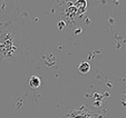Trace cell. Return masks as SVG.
<instances>
[{"label":"cell","instance_id":"cell-2","mask_svg":"<svg viewBox=\"0 0 126 118\" xmlns=\"http://www.w3.org/2000/svg\"><path fill=\"white\" fill-rule=\"evenodd\" d=\"M78 70L81 74H87L88 71L91 70V65L88 64V62H81L78 67Z\"/></svg>","mask_w":126,"mask_h":118},{"label":"cell","instance_id":"cell-1","mask_svg":"<svg viewBox=\"0 0 126 118\" xmlns=\"http://www.w3.org/2000/svg\"><path fill=\"white\" fill-rule=\"evenodd\" d=\"M29 86H30L31 88H33V89L38 88L39 86H40V78L37 77V76H32V77L29 79Z\"/></svg>","mask_w":126,"mask_h":118}]
</instances>
